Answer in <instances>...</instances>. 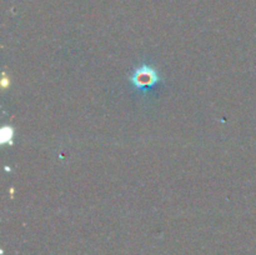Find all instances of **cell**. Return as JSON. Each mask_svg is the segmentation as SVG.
<instances>
[{
	"label": "cell",
	"instance_id": "6da1fadb",
	"mask_svg": "<svg viewBox=\"0 0 256 255\" xmlns=\"http://www.w3.org/2000/svg\"><path fill=\"white\" fill-rule=\"evenodd\" d=\"M162 82L159 72L152 65L142 64L132 72L130 75V82L136 90L142 92H148L154 85Z\"/></svg>",
	"mask_w": 256,
	"mask_h": 255
},
{
	"label": "cell",
	"instance_id": "7a4b0ae2",
	"mask_svg": "<svg viewBox=\"0 0 256 255\" xmlns=\"http://www.w3.org/2000/svg\"><path fill=\"white\" fill-rule=\"evenodd\" d=\"M12 135H14V132H12V126H4L2 130V144H12Z\"/></svg>",
	"mask_w": 256,
	"mask_h": 255
}]
</instances>
